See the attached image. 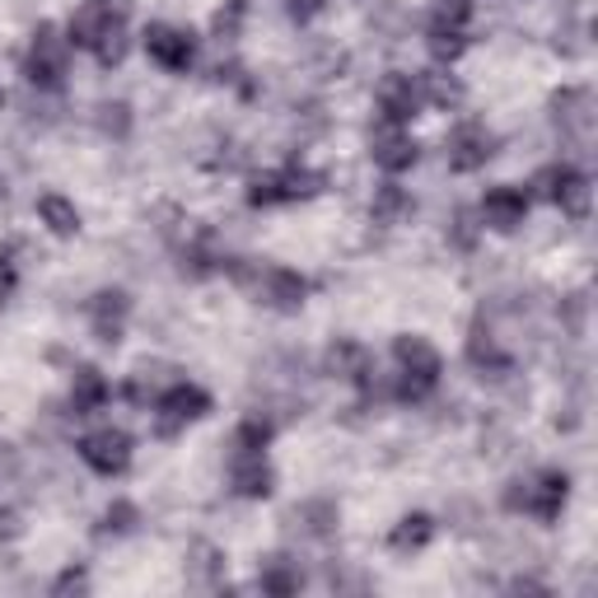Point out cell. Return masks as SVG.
Here are the masks:
<instances>
[{
  "label": "cell",
  "mask_w": 598,
  "mask_h": 598,
  "mask_svg": "<svg viewBox=\"0 0 598 598\" xmlns=\"http://www.w3.org/2000/svg\"><path fill=\"white\" fill-rule=\"evenodd\" d=\"M397 365H403V397H426L439 379V351L426 337H397Z\"/></svg>",
  "instance_id": "6da1fadb"
},
{
  "label": "cell",
  "mask_w": 598,
  "mask_h": 598,
  "mask_svg": "<svg viewBox=\"0 0 598 598\" xmlns=\"http://www.w3.org/2000/svg\"><path fill=\"white\" fill-rule=\"evenodd\" d=\"M65 61H71V38H61L52 24H42L29 48V80L38 90H57L65 80Z\"/></svg>",
  "instance_id": "7a4b0ae2"
},
{
  "label": "cell",
  "mask_w": 598,
  "mask_h": 598,
  "mask_svg": "<svg viewBox=\"0 0 598 598\" xmlns=\"http://www.w3.org/2000/svg\"><path fill=\"white\" fill-rule=\"evenodd\" d=\"M249 291L262 300V304H272V308H300L304 304V281L295 272H281V267H253V272H234Z\"/></svg>",
  "instance_id": "3957f363"
},
{
  "label": "cell",
  "mask_w": 598,
  "mask_h": 598,
  "mask_svg": "<svg viewBox=\"0 0 598 598\" xmlns=\"http://www.w3.org/2000/svg\"><path fill=\"white\" fill-rule=\"evenodd\" d=\"M80 458L90 463L94 473H103V477H113V473H122L126 463H131V439L122 435V430H94V435H84L80 439Z\"/></svg>",
  "instance_id": "277c9868"
},
{
  "label": "cell",
  "mask_w": 598,
  "mask_h": 598,
  "mask_svg": "<svg viewBox=\"0 0 598 598\" xmlns=\"http://www.w3.org/2000/svg\"><path fill=\"white\" fill-rule=\"evenodd\" d=\"M211 407V397L202 388H192V384H169L160 393V435H173L179 426H187V420L196 416H206Z\"/></svg>",
  "instance_id": "5b68a950"
},
{
  "label": "cell",
  "mask_w": 598,
  "mask_h": 598,
  "mask_svg": "<svg viewBox=\"0 0 598 598\" xmlns=\"http://www.w3.org/2000/svg\"><path fill=\"white\" fill-rule=\"evenodd\" d=\"M318 179L304 169H281V173H267V179L253 183V206H276V202H300V196H314Z\"/></svg>",
  "instance_id": "8992f818"
},
{
  "label": "cell",
  "mask_w": 598,
  "mask_h": 598,
  "mask_svg": "<svg viewBox=\"0 0 598 598\" xmlns=\"http://www.w3.org/2000/svg\"><path fill=\"white\" fill-rule=\"evenodd\" d=\"M538 183L547 187V196H551V202H557L566 215H575V220L589 215V179H585V173H575L570 164H561V169H547Z\"/></svg>",
  "instance_id": "52a82bcc"
},
{
  "label": "cell",
  "mask_w": 598,
  "mask_h": 598,
  "mask_svg": "<svg viewBox=\"0 0 598 598\" xmlns=\"http://www.w3.org/2000/svg\"><path fill=\"white\" fill-rule=\"evenodd\" d=\"M145 52L164 65V71H187L192 61V33L173 24H150L145 29Z\"/></svg>",
  "instance_id": "ba28073f"
},
{
  "label": "cell",
  "mask_w": 598,
  "mask_h": 598,
  "mask_svg": "<svg viewBox=\"0 0 598 598\" xmlns=\"http://www.w3.org/2000/svg\"><path fill=\"white\" fill-rule=\"evenodd\" d=\"M369 145H374V164H384L388 173L407 169V164L416 160V141H412L407 131H403V122H393V118H384L379 126H374Z\"/></svg>",
  "instance_id": "9c48e42d"
},
{
  "label": "cell",
  "mask_w": 598,
  "mask_h": 598,
  "mask_svg": "<svg viewBox=\"0 0 598 598\" xmlns=\"http://www.w3.org/2000/svg\"><path fill=\"white\" fill-rule=\"evenodd\" d=\"M486 160H491V131H482V126L468 122V126H458L449 136V169L454 173H473Z\"/></svg>",
  "instance_id": "30bf717a"
},
{
  "label": "cell",
  "mask_w": 598,
  "mask_h": 598,
  "mask_svg": "<svg viewBox=\"0 0 598 598\" xmlns=\"http://www.w3.org/2000/svg\"><path fill=\"white\" fill-rule=\"evenodd\" d=\"M374 99H379V108H384V118H393V122H407L412 113H416V103H420V84L412 80V75H384L379 80V90H374Z\"/></svg>",
  "instance_id": "8fae6325"
},
{
  "label": "cell",
  "mask_w": 598,
  "mask_h": 598,
  "mask_svg": "<svg viewBox=\"0 0 598 598\" xmlns=\"http://www.w3.org/2000/svg\"><path fill=\"white\" fill-rule=\"evenodd\" d=\"M524 215H528V196H524L519 187H496V192H486L482 220H486L491 230H519Z\"/></svg>",
  "instance_id": "7c38bea8"
},
{
  "label": "cell",
  "mask_w": 598,
  "mask_h": 598,
  "mask_svg": "<svg viewBox=\"0 0 598 598\" xmlns=\"http://www.w3.org/2000/svg\"><path fill=\"white\" fill-rule=\"evenodd\" d=\"M234 486H239V496H253V500L272 491V468L262 463V449L234 454Z\"/></svg>",
  "instance_id": "4fadbf2b"
},
{
  "label": "cell",
  "mask_w": 598,
  "mask_h": 598,
  "mask_svg": "<svg viewBox=\"0 0 598 598\" xmlns=\"http://www.w3.org/2000/svg\"><path fill=\"white\" fill-rule=\"evenodd\" d=\"M113 10H108L103 6V0H90V6H80L75 10V19H71V42H75V48H99V38L108 33V24H113Z\"/></svg>",
  "instance_id": "5bb4252c"
},
{
  "label": "cell",
  "mask_w": 598,
  "mask_h": 598,
  "mask_svg": "<svg viewBox=\"0 0 598 598\" xmlns=\"http://www.w3.org/2000/svg\"><path fill=\"white\" fill-rule=\"evenodd\" d=\"M327 374H337V379H369V351L356 342H337L327 351Z\"/></svg>",
  "instance_id": "9a60e30c"
},
{
  "label": "cell",
  "mask_w": 598,
  "mask_h": 598,
  "mask_svg": "<svg viewBox=\"0 0 598 598\" xmlns=\"http://www.w3.org/2000/svg\"><path fill=\"white\" fill-rule=\"evenodd\" d=\"M103 397H108V384H103V374H99V369H80V374H75V388H71L75 416H84V412L103 407Z\"/></svg>",
  "instance_id": "2e32d148"
},
{
  "label": "cell",
  "mask_w": 598,
  "mask_h": 598,
  "mask_svg": "<svg viewBox=\"0 0 598 598\" xmlns=\"http://www.w3.org/2000/svg\"><path fill=\"white\" fill-rule=\"evenodd\" d=\"M38 215L48 220L52 234H75V230H80V215H75V206L65 202V196H52V192L38 196Z\"/></svg>",
  "instance_id": "e0dca14e"
},
{
  "label": "cell",
  "mask_w": 598,
  "mask_h": 598,
  "mask_svg": "<svg viewBox=\"0 0 598 598\" xmlns=\"http://www.w3.org/2000/svg\"><path fill=\"white\" fill-rule=\"evenodd\" d=\"M122 314H126V295H99V304H94V327L103 332L108 342L118 337V327H122Z\"/></svg>",
  "instance_id": "ac0fdd59"
},
{
  "label": "cell",
  "mask_w": 598,
  "mask_h": 598,
  "mask_svg": "<svg viewBox=\"0 0 598 598\" xmlns=\"http://www.w3.org/2000/svg\"><path fill=\"white\" fill-rule=\"evenodd\" d=\"M300 580H304V575H300L291 561H285V557H276L267 570H262V589H267V594H295Z\"/></svg>",
  "instance_id": "d6986e66"
},
{
  "label": "cell",
  "mask_w": 598,
  "mask_h": 598,
  "mask_svg": "<svg viewBox=\"0 0 598 598\" xmlns=\"http://www.w3.org/2000/svg\"><path fill=\"white\" fill-rule=\"evenodd\" d=\"M426 538H430V519H426V515H412V519H403V524L393 528V547H397V551L426 547Z\"/></svg>",
  "instance_id": "ffe728a7"
},
{
  "label": "cell",
  "mask_w": 598,
  "mask_h": 598,
  "mask_svg": "<svg viewBox=\"0 0 598 598\" xmlns=\"http://www.w3.org/2000/svg\"><path fill=\"white\" fill-rule=\"evenodd\" d=\"M94 57H99L103 65H118V61L126 57V29H122V19H113V24H108V33L99 38V48H94Z\"/></svg>",
  "instance_id": "44dd1931"
},
{
  "label": "cell",
  "mask_w": 598,
  "mask_h": 598,
  "mask_svg": "<svg viewBox=\"0 0 598 598\" xmlns=\"http://www.w3.org/2000/svg\"><path fill=\"white\" fill-rule=\"evenodd\" d=\"M473 361L477 365H491V369H500L505 365V356H500V346H496V337H491V332H473Z\"/></svg>",
  "instance_id": "7402d4cb"
},
{
  "label": "cell",
  "mask_w": 598,
  "mask_h": 598,
  "mask_svg": "<svg viewBox=\"0 0 598 598\" xmlns=\"http://www.w3.org/2000/svg\"><path fill=\"white\" fill-rule=\"evenodd\" d=\"M397 206H403V192H397L393 183H384V192H379V202H374V215H393Z\"/></svg>",
  "instance_id": "603a6c76"
},
{
  "label": "cell",
  "mask_w": 598,
  "mask_h": 598,
  "mask_svg": "<svg viewBox=\"0 0 598 598\" xmlns=\"http://www.w3.org/2000/svg\"><path fill=\"white\" fill-rule=\"evenodd\" d=\"M131 519H136V509H131V505H113V509H108V528H118V534H126Z\"/></svg>",
  "instance_id": "cb8c5ba5"
},
{
  "label": "cell",
  "mask_w": 598,
  "mask_h": 598,
  "mask_svg": "<svg viewBox=\"0 0 598 598\" xmlns=\"http://www.w3.org/2000/svg\"><path fill=\"white\" fill-rule=\"evenodd\" d=\"M323 6H327V0H291V14L295 19H314Z\"/></svg>",
  "instance_id": "d4e9b609"
}]
</instances>
